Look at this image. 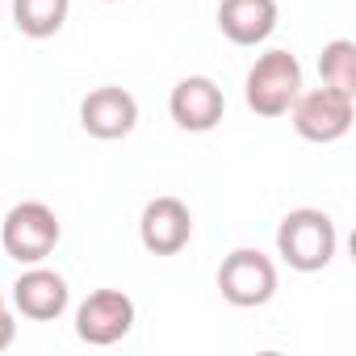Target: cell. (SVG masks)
<instances>
[{
	"label": "cell",
	"instance_id": "5b68a950",
	"mask_svg": "<svg viewBox=\"0 0 356 356\" xmlns=\"http://www.w3.org/2000/svg\"><path fill=\"white\" fill-rule=\"evenodd\" d=\"M218 289L239 310L273 302V293H277V264H273V256H264L260 248H235L218 264Z\"/></svg>",
	"mask_w": 356,
	"mask_h": 356
},
{
	"label": "cell",
	"instance_id": "8992f818",
	"mask_svg": "<svg viewBox=\"0 0 356 356\" xmlns=\"http://www.w3.org/2000/svg\"><path fill=\"white\" fill-rule=\"evenodd\" d=\"M134 314L138 310H134L130 293H122V289H92L76 306V335L84 343H92V348H109V343L130 335Z\"/></svg>",
	"mask_w": 356,
	"mask_h": 356
},
{
	"label": "cell",
	"instance_id": "ba28073f",
	"mask_svg": "<svg viewBox=\"0 0 356 356\" xmlns=\"http://www.w3.org/2000/svg\"><path fill=\"white\" fill-rule=\"evenodd\" d=\"M168 113H172V122L181 130L206 134V130H214L222 122L227 97H222V88L210 76H185V80H176V88L168 97Z\"/></svg>",
	"mask_w": 356,
	"mask_h": 356
},
{
	"label": "cell",
	"instance_id": "3957f363",
	"mask_svg": "<svg viewBox=\"0 0 356 356\" xmlns=\"http://www.w3.org/2000/svg\"><path fill=\"white\" fill-rule=\"evenodd\" d=\"M59 239H63V227L47 202H22L0 222V243L17 264H42L59 248Z\"/></svg>",
	"mask_w": 356,
	"mask_h": 356
},
{
	"label": "cell",
	"instance_id": "52a82bcc",
	"mask_svg": "<svg viewBox=\"0 0 356 356\" xmlns=\"http://www.w3.org/2000/svg\"><path fill=\"white\" fill-rule=\"evenodd\" d=\"M138 239L151 256H176L193 239V214L181 197H155L143 206L138 218Z\"/></svg>",
	"mask_w": 356,
	"mask_h": 356
},
{
	"label": "cell",
	"instance_id": "5bb4252c",
	"mask_svg": "<svg viewBox=\"0 0 356 356\" xmlns=\"http://www.w3.org/2000/svg\"><path fill=\"white\" fill-rule=\"evenodd\" d=\"M13 339H17V318H13L9 306H5V310H0V352H5Z\"/></svg>",
	"mask_w": 356,
	"mask_h": 356
},
{
	"label": "cell",
	"instance_id": "9a60e30c",
	"mask_svg": "<svg viewBox=\"0 0 356 356\" xmlns=\"http://www.w3.org/2000/svg\"><path fill=\"white\" fill-rule=\"evenodd\" d=\"M5 306H9V302H5V289H0V310H5Z\"/></svg>",
	"mask_w": 356,
	"mask_h": 356
},
{
	"label": "cell",
	"instance_id": "9c48e42d",
	"mask_svg": "<svg viewBox=\"0 0 356 356\" xmlns=\"http://www.w3.org/2000/svg\"><path fill=\"white\" fill-rule=\"evenodd\" d=\"M80 126H84V134H92L101 143L126 138L138 126V101L118 84H101L80 101Z\"/></svg>",
	"mask_w": 356,
	"mask_h": 356
},
{
	"label": "cell",
	"instance_id": "6da1fadb",
	"mask_svg": "<svg viewBox=\"0 0 356 356\" xmlns=\"http://www.w3.org/2000/svg\"><path fill=\"white\" fill-rule=\"evenodd\" d=\"M339 252V231L327 210L298 206L277 227V256L293 273H323Z\"/></svg>",
	"mask_w": 356,
	"mask_h": 356
},
{
	"label": "cell",
	"instance_id": "8fae6325",
	"mask_svg": "<svg viewBox=\"0 0 356 356\" xmlns=\"http://www.w3.org/2000/svg\"><path fill=\"white\" fill-rule=\"evenodd\" d=\"M277 0H222L218 5V30L235 47H260L277 30Z\"/></svg>",
	"mask_w": 356,
	"mask_h": 356
},
{
	"label": "cell",
	"instance_id": "7a4b0ae2",
	"mask_svg": "<svg viewBox=\"0 0 356 356\" xmlns=\"http://www.w3.org/2000/svg\"><path fill=\"white\" fill-rule=\"evenodd\" d=\"M298 92H302V63L289 51H264L243 80L248 109L260 118H285Z\"/></svg>",
	"mask_w": 356,
	"mask_h": 356
},
{
	"label": "cell",
	"instance_id": "7c38bea8",
	"mask_svg": "<svg viewBox=\"0 0 356 356\" xmlns=\"http://www.w3.org/2000/svg\"><path fill=\"white\" fill-rule=\"evenodd\" d=\"M72 13V0H13V26L26 38H55Z\"/></svg>",
	"mask_w": 356,
	"mask_h": 356
},
{
	"label": "cell",
	"instance_id": "277c9868",
	"mask_svg": "<svg viewBox=\"0 0 356 356\" xmlns=\"http://www.w3.org/2000/svg\"><path fill=\"white\" fill-rule=\"evenodd\" d=\"M352 118H356V97L339 92V88H310V92H298V101L289 105V122L298 130V138L306 143H335L352 130Z\"/></svg>",
	"mask_w": 356,
	"mask_h": 356
},
{
	"label": "cell",
	"instance_id": "30bf717a",
	"mask_svg": "<svg viewBox=\"0 0 356 356\" xmlns=\"http://www.w3.org/2000/svg\"><path fill=\"white\" fill-rule=\"evenodd\" d=\"M72 302V289L67 281L47 268V264H26V273L13 281V306L22 318H34V323H51L67 310Z\"/></svg>",
	"mask_w": 356,
	"mask_h": 356
},
{
	"label": "cell",
	"instance_id": "2e32d148",
	"mask_svg": "<svg viewBox=\"0 0 356 356\" xmlns=\"http://www.w3.org/2000/svg\"><path fill=\"white\" fill-rule=\"evenodd\" d=\"M105 5H113V0H105Z\"/></svg>",
	"mask_w": 356,
	"mask_h": 356
},
{
	"label": "cell",
	"instance_id": "4fadbf2b",
	"mask_svg": "<svg viewBox=\"0 0 356 356\" xmlns=\"http://www.w3.org/2000/svg\"><path fill=\"white\" fill-rule=\"evenodd\" d=\"M318 76L327 88H339L348 97H356V42L352 38H335L323 47L318 55Z\"/></svg>",
	"mask_w": 356,
	"mask_h": 356
}]
</instances>
